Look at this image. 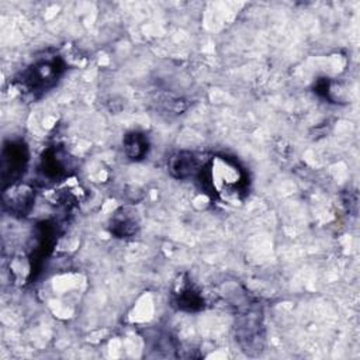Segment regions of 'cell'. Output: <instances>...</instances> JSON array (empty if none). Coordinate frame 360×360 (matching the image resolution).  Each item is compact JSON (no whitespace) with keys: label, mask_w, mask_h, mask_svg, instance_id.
Here are the masks:
<instances>
[{"label":"cell","mask_w":360,"mask_h":360,"mask_svg":"<svg viewBox=\"0 0 360 360\" xmlns=\"http://www.w3.org/2000/svg\"><path fill=\"white\" fill-rule=\"evenodd\" d=\"M205 191L222 201L236 202L248 194V173L239 162L229 156H214L198 173Z\"/></svg>","instance_id":"cell-1"},{"label":"cell","mask_w":360,"mask_h":360,"mask_svg":"<svg viewBox=\"0 0 360 360\" xmlns=\"http://www.w3.org/2000/svg\"><path fill=\"white\" fill-rule=\"evenodd\" d=\"M41 172L44 177L55 180L59 179L65 173V166L58 158L55 150H49V153L44 155L42 162H41Z\"/></svg>","instance_id":"cell-9"},{"label":"cell","mask_w":360,"mask_h":360,"mask_svg":"<svg viewBox=\"0 0 360 360\" xmlns=\"http://www.w3.org/2000/svg\"><path fill=\"white\" fill-rule=\"evenodd\" d=\"M28 165V149L24 142L13 141L4 143L1 150V177L14 184Z\"/></svg>","instance_id":"cell-3"},{"label":"cell","mask_w":360,"mask_h":360,"mask_svg":"<svg viewBox=\"0 0 360 360\" xmlns=\"http://www.w3.org/2000/svg\"><path fill=\"white\" fill-rule=\"evenodd\" d=\"M169 172L176 179H186L194 174H198L201 167L197 158L190 152H177L174 153L167 163Z\"/></svg>","instance_id":"cell-5"},{"label":"cell","mask_w":360,"mask_h":360,"mask_svg":"<svg viewBox=\"0 0 360 360\" xmlns=\"http://www.w3.org/2000/svg\"><path fill=\"white\" fill-rule=\"evenodd\" d=\"M122 145H124V152L125 155L132 159V160H139L142 159L149 149V143L148 139L141 132H128L124 139H122Z\"/></svg>","instance_id":"cell-7"},{"label":"cell","mask_w":360,"mask_h":360,"mask_svg":"<svg viewBox=\"0 0 360 360\" xmlns=\"http://www.w3.org/2000/svg\"><path fill=\"white\" fill-rule=\"evenodd\" d=\"M35 200V193L34 190L27 186V184H11L6 191H4V207L17 217H24L27 215Z\"/></svg>","instance_id":"cell-4"},{"label":"cell","mask_w":360,"mask_h":360,"mask_svg":"<svg viewBox=\"0 0 360 360\" xmlns=\"http://www.w3.org/2000/svg\"><path fill=\"white\" fill-rule=\"evenodd\" d=\"M139 228V221L134 211H129L128 208H121L115 212V215L111 218L110 229L111 232L118 238H128L136 233Z\"/></svg>","instance_id":"cell-6"},{"label":"cell","mask_w":360,"mask_h":360,"mask_svg":"<svg viewBox=\"0 0 360 360\" xmlns=\"http://www.w3.org/2000/svg\"><path fill=\"white\" fill-rule=\"evenodd\" d=\"M62 70L63 65L59 59H44L21 72V75L17 77V83L28 93H42L58 82Z\"/></svg>","instance_id":"cell-2"},{"label":"cell","mask_w":360,"mask_h":360,"mask_svg":"<svg viewBox=\"0 0 360 360\" xmlns=\"http://www.w3.org/2000/svg\"><path fill=\"white\" fill-rule=\"evenodd\" d=\"M174 302L184 311H197L202 307L201 295L188 284H181L174 292Z\"/></svg>","instance_id":"cell-8"}]
</instances>
